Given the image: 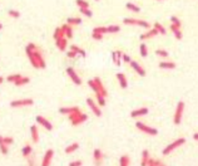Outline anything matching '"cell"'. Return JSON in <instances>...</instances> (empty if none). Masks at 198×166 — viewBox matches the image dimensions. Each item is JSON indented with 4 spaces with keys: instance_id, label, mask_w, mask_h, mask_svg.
<instances>
[{
    "instance_id": "1",
    "label": "cell",
    "mask_w": 198,
    "mask_h": 166,
    "mask_svg": "<svg viewBox=\"0 0 198 166\" xmlns=\"http://www.w3.org/2000/svg\"><path fill=\"white\" fill-rule=\"evenodd\" d=\"M123 23L127 24V25H139L145 29H151V24L145 22V20H141V19H134V18H124Z\"/></svg>"
},
{
    "instance_id": "2",
    "label": "cell",
    "mask_w": 198,
    "mask_h": 166,
    "mask_svg": "<svg viewBox=\"0 0 198 166\" xmlns=\"http://www.w3.org/2000/svg\"><path fill=\"white\" fill-rule=\"evenodd\" d=\"M186 142V138H183V137H180V138H178V140H176V141H173L172 144H169L168 146H166L163 148V155H168V154H171L172 151H174L177 147H179V146H182L183 144Z\"/></svg>"
},
{
    "instance_id": "3",
    "label": "cell",
    "mask_w": 198,
    "mask_h": 166,
    "mask_svg": "<svg viewBox=\"0 0 198 166\" xmlns=\"http://www.w3.org/2000/svg\"><path fill=\"white\" fill-rule=\"evenodd\" d=\"M183 111H184V102L179 101L177 103V107H176L174 116H173V122H174V125L180 123V121H182V116H183Z\"/></svg>"
},
{
    "instance_id": "4",
    "label": "cell",
    "mask_w": 198,
    "mask_h": 166,
    "mask_svg": "<svg viewBox=\"0 0 198 166\" xmlns=\"http://www.w3.org/2000/svg\"><path fill=\"white\" fill-rule=\"evenodd\" d=\"M136 127H137L139 131H142V132H144V134H148V135H151V136H155L157 134H158V131H157V128L151 127V126H147L145 123H143V122H139V121L136 123Z\"/></svg>"
},
{
    "instance_id": "5",
    "label": "cell",
    "mask_w": 198,
    "mask_h": 166,
    "mask_svg": "<svg viewBox=\"0 0 198 166\" xmlns=\"http://www.w3.org/2000/svg\"><path fill=\"white\" fill-rule=\"evenodd\" d=\"M34 103L31 98H24V99H15V101L10 102V106L16 108V107H24V106H31Z\"/></svg>"
},
{
    "instance_id": "6",
    "label": "cell",
    "mask_w": 198,
    "mask_h": 166,
    "mask_svg": "<svg viewBox=\"0 0 198 166\" xmlns=\"http://www.w3.org/2000/svg\"><path fill=\"white\" fill-rule=\"evenodd\" d=\"M67 74L69 76V78L74 82V85H77V86H80V85H81V79H80V77L77 74V72L74 71V68L68 67V68H67Z\"/></svg>"
},
{
    "instance_id": "7",
    "label": "cell",
    "mask_w": 198,
    "mask_h": 166,
    "mask_svg": "<svg viewBox=\"0 0 198 166\" xmlns=\"http://www.w3.org/2000/svg\"><path fill=\"white\" fill-rule=\"evenodd\" d=\"M87 105H88V107L92 110V112L97 116V117H101V116H102V111H101V108H99V106L93 101L92 98H87Z\"/></svg>"
},
{
    "instance_id": "8",
    "label": "cell",
    "mask_w": 198,
    "mask_h": 166,
    "mask_svg": "<svg viewBox=\"0 0 198 166\" xmlns=\"http://www.w3.org/2000/svg\"><path fill=\"white\" fill-rule=\"evenodd\" d=\"M33 54H34V58H35V61H37V62H38V64H39V68L44 69V68L46 67V63H45V59L43 58V55L40 54V52L38 51V48H37V49H34V51H33Z\"/></svg>"
},
{
    "instance_id": "9",
    "label": "cell",
    "mask_w": 198,
    "mask_h": 166,
    "mask_svg": "<svg viewBox=\"0 0 198 166\" xmlns=\"http://www.w3.org/2000/svg\"><path fill=\"white\" fill-rule=\"evenodd\" d=\"M53 156H54V150H52V148H49V150L45 152L44 157H43L42 166H50L52 160H53Z\"/></svg>"
},
{
    "instance_id": "10",
    "label": "cell",
    "mask_w": 198,
    "mask_h": 166,
    "mask_svg": "<svg viewBox=\"0 0 198 166\" xmlns=\"http://www.w3.org/2000/svg\"><path fill=\"white\" fill-rule=\"evenodd\" d=\"M37 122L39 123V125H42V126L44 127V128H46V130H49V131H52L53 130V125L49 122L45 117H43V116H37Z\"/></svg>"
},
{
    "instance_id": "11",
    "label": "cell",
    "mask_w": 198,
    "mask_h": 166,
    "mask_svg": "<svg viewBox=\"0 0 198 166\" xmlns=\"http://www.w3.org/2000/svg\"><path fill=\"white\" fill-rule=\"evenodd\" d=\"M148 112H149V110H148L147 107H142V108H138V110L132 111L130 112V117L137 118V117H141V116H145Z\"/></svg>"
},
{
    "instance_id": "12",
    "label": "cell",
    "mask_w": 198,
    "mask_h": 166,
    "mask_svg": "<svg viewBox=\"0 0 198 166\" xmlns=\"http://www.w3.org/2000/svg\"><path fill=\"white\" fill-rule=\"evenodd\" d=\"M93 81L95 82V85H97V87H98V89H99V93H101V95H103L104 97H107V96H108V92H107L105 87L103 86V83H102L101 78H99V77H94V78H93Z\"/></svg>"
},
{
    "instance_id": "13",
    "label": "cell",
    "mask_w": 198,
    "mask_h": 166,
    "mask_svg": "<svg viewBox=\"0 0 198 166\" xmlns=\"http://www.w3.org/2000/svg\"><path fill=\"white\" fill-rule=\"evenodd\" d=\"M129 64H130V67L133 68L141 77H144V76H145V71H144V68L142 67V65H139V63H137V62H134V61H132Z\"/></svg>"
},
{
    "instance_id": "14",
    "label": "cell",
    "mask_w": 198,
    "mask_h": 166,
    "mask_svg": "<svg viewBox=\"0 0 198 166\" xmlns=\"http://www.w3.org/2000/svg\"><path fill=\"white\" fill-rule=\"evenodd\" d=\"M157 34H159V33L157 32V29L152 28V29L148 30L147 33H143V34H141V35H139V38H141V40H145V39H151L153 37H155Z\"/></svg>"
},
{
    "instance_id": "15",
    "label": "cell",
    "mask_w": 198,
    "mask_h": 166,
    "mask_svg": "<svg viewBox=\"0 0 198 166\" xmlns=\"http://www.w3.org/2000/svg\"><path fill=\"white\" fill-rule=\"evenodd\" d=\"M122 57H123V53L120 52V51H114L113 53H112V59H113V63L115 64V65H120L122 63Z\"/></svg>"
},
{
    "instance_id": "16",
    "label": "cell",
    "mask_w": 198,
    "mask_h": 166,
    "mask_svg": "<svg viewBox=\"0 0 198 166\" xmlns=\"http://www.w3.org/2000/svg\"><path fill=\"white\" fill-rule=\"evenodd\" d=\"M77 111H80L78 106H73V107H62V108L59 110V113L62 115H70L73 112H77Z\"/></svg>"
},
{
    "instance_id": "17",
    "label": "cell",
    "mask_w": 198,
    "mask_h": 166,
    "mask_svg": "<svg viewBox=\"0 0 198 166\" xmlns=\"http://www.w3.org/2000/svg\"><path fill=\"white\" fill-rule=\"evenodd\" d=\"M115 76H117V79L119 81V86L122 88H127L128 87V81H127V77L124 76V74H123V73H117Z\"/></svg>"
},
{
    "instance_id": "18",
    "label": "cell",
    "mask_w": 198,
    "mask_h": 166,
    "mask_svg": "<svg viewBox=\"0 0 198 166\" xmlns=\"http://www.w3.org/2000/svg\"><path fill=\"white\" fill-rule=\"evenodd\" d=\"M67 39L65 38H60V39H56L55 40V45H56V48L59 49V51H62V52H64L65 49H67Z\"/></svg>"
},
{
    "instance_id": "19",
    "label": "cell",
    "mask_w": 198,
    "mask_h": 166,
    "mask_svg": "<svg viewBox=\"0 0 198 166\" xmlns=\"http://www.w3.org/2000/svg\"><path fill=\"white\" fill-rule=\"evenodd\" d=\"M30 134H31V140L33 142H39V131L35 125H33L30 127Z\"/></svg>"
},
{
    "instance_id": "20",
    "label": "cell",
    "mask_w": 198,
    "mask_h": 166,
    "mask_svg": "<svg viewBox=\"0 0 198 166\" xmlns=\"http://www.w3.org/2000/svg\"><path fill=\"white\" fill-rule=\"evenodd\" d=\"M87 120H88V116H87L85 113H80L79 117H77L74 121H72V125H73V126H78V125L84 123Z\"/></svg>"
},
{
    "instance_id": "21",
    "label": "cell",
    "mask_w": 198,
    "mask_h": 166,
    "mask_svg": "<svg viewBox=\"0 0 198 166\" xmlns=\"http://www.w3.org/2000/svg\"><path fill=\"white\" fill-rule=\"evenodd\" d=\"M171 30L173 32V34H174V37H176V39H178V40H180L183 38V34H182V32H180V28H178V27H176V25H173V24H171Z\"/></svg>"
},
{
    "instance_id": "22",
    "label": "cell",
    "mask_w": 198,
    "mask_h": 166,
    "mask_svg": "<svg viewBox=\"0 0 198 166\" xmlns=\"http://www.w3.org/2000/svg\"><path fill=\"white\" fill-rule=\"evenodd\" d=\"M62 28V30L65 33V37L67 38H73V29H72V27L69 25V24H64V25H62L60 27Z\"/></svg>"
},
{
    "instance_id": "23",
    "label": "cell",
    "mask_w": 198,
    "mask_h": 166,
    "mask_svg": "<svg viewBox=\"0 0 198 166\" xmlns=\"http://www.w3.org/2000/svg\"><path fill=\"white\" fill-rule=\"evenodd\" d=\"M159 68L161 69H174L176 68V63L174 62H161L159 63Z\"/></svg>"
},
{
    "instance_id": "24",
    "label": "cell",
    "mask_w": 198,
    "mask_h": 166,
    "mask_svg": "<svg viewBox=\"0 0 198 166\" xmlns=\"http://www.w3.org/2000/svg\"><path fill=\"white\" fill-rule=\"evenodd\" d=\"M70 51L75 52L77 54L81 55V57H83V58H85V57H87V53H85V51H84L83 48H79L78 45H72V47H70Z\"/></svg>"
},
{
    "instance_id": "25",
    "label": "cell",
    "mask_w": 198,
    "mask_h": 166,
    "mask_svg": "<svg viewBox=\"0 0 198 166\" xmlns=\"http://www.w3.org/2000/svg\"><path fill=\"white\" fill-rule=\"evenodd\" d=\"M93 157H94V161H95L97 164H99V162L102 161V159H103V154H102V151L99 150V148H95L94 152H93Z\"/></svg>"
},
{
    "instance_id": "26",
    "label": "cell",
    "mask_w": 198,
    "mask_h": 166,
    "mask_svg": "<svg viewBox=\"0 0 198 166\" xmlns=\"http://www.w3.org/2000/svg\"><path fill=\"white\" fill-rule=\"evenodd\" d=\"M64 35H65V33H64V32L62 30V28H60V27H56V28H55V30H54V34H53L54 39L56 40V39L64 38Z\"/></svg>"
},
{
    "instance_id": "27",
    "label": "cell",
    "mask_w": 198,
    "mask_h": 166,
    "mask_svg": "<svg viewBox=\"0 0 198 166\" xmlns=\"http://www.w3.org/2000/svg\"><path fill=\"white\" fill-rule=\"evenodd\" d=\"M78 148H79V144L74 142V144H72V145H69V146L65 147V154H72V152H74V151H77Z\"/></svg>"
},
{
    "instance_id": "28",
    "label": "cell",
    "mask_w": 198,
    "mask_h": 166,
    "mask_svg": "<svg viewBox=\"0 0 198 166\" xmlns=\"http://www.w3.org/2000/svg\"><path fill=\"white\" fill-rule=\"evenodd\" d=\"M154 29H157V32L159 33V34H162V35H164V34H167V30H166V28H164L161 23H158V22H155L154 23Z\"/></svg>"
},
{
    "instance_id": "29",
    "label": "cell",
    "mask_w": 198,
    "mask_h": 166,
    "mask_svg": "<svg viewBox=\"0 0 198 166\" xmlns=\"http://www.w3.org/2000/svg\"><path fill=\"white\" fill-rule=\"evenodd\" d=\"M126 8H127V9H129L130 12H133V13H139V12H141V8L137 6L134 3H127Z\"/></svg>"
},
{
    "instance_id": "30",
    "label": "cell",
    "mask_w": 198,
    "mask_h": 166,
    "mask_svg": "<svg viewBox=\"0 0 198 166\" xmlns=\"http://www.w3.org/2000/svg\"><path fill=\"white\" fill-rule=\"evenodd\" d=\"M148 161H149V152H148V150H143L142 152V166H147Z\"/></svg>"
},
{
    "instance_id": "31",
    "label": "cell",
    "mask_w": 198,
    "mask_h": 166,
    "mask_svg": "<svg viewBox=\"0 0 198 166\" xmlns=\"http://www.w3.org/2000/svg\"><path fill=\"white\" fill-rule=\"evenodd\" d=\"M31 151H33L31 146H30V145H25V146L23 147L21 154H23V156H24V157H29V156H30V154H31Z\"/></svg>"
},
{
    "instance_id": "32",
    "label": "cell",
    "mask_w": 198,
    "mask_h": 166,
    "mask_svg": "<svg viewBox=\"0 0 198 166\" xmlns=\"http://www.w3.org/2000/svg\"><path fill=\"white\" fill-rule=\"evenodd\" d=\"M29 82H30V78H29V77H24V76H23L20 79L16 81V82L14 83V85L19 87V86H24V85H27V83H29Z\"/></svg>"
},
{
    "instance_id": "33",
    "label": "cell",
    "mask_w": 198,
    "mask_h": 166,
    "mask_svg": "<svg viewBox=\"0 0 198 166\" xmlns=\"http://www.w3.org/2000/svg\"><path fill=\"white\" fill-rule=\"evenodd\" d=\"M4 137L0 136V152H2L3 155H6L8 154V145L4 144Z\"/></svg>"
},
{
    "instance_id": "34",
    "label": "cell",
    "mask_w": 198,
    "mask_h": 166,
    "mask_svg": "<svg viewBox=\"0 0 198 166\" xmlns=\"http://www.w3.org/2000/svg\"><path fill=\"white\" fill-rule=\"evenodd\" d=\"M23 76L21 74H19V73H16V74H11V76H8V82H10V83H15L18 79H20Z\"/></svg>"
},
{
    "instance_id": "35",
    "label": "cell",
    "mask_w": 198,
    "mask_h": 166,
    "mask_svg": "<svg viewBox=\"0 0 198 166\" xmlns=\"http://www.w3.org/2000/svg\"><path fill=\"white\" fill-rule=\"evenodd\" d=\"M80 23H81L80 18H68L67 19V24H69V25H78Z\"/></svg>"
},
{
    "instance_id": "36",
    "label": "cell",
    "mask_w": 198,
    "mask_h": 166,
    "mask_svg": "<svg viewBox=\"0 0 198 166\" xmlns=\"http://www.w3.org/2000/svg\"><path fill=\"white\" fill-rule=\"evenodd\" d=\"M119 166H129V157L127 155H123L119 159Z\"/></svg>"
},
{
    "instance_id": "37",
    "label": "cell",
    "mask_w": 198,
    "mask_h": 166,
    "mask_svg": "<svg viewBox=\"0 0 198 166\" xmlns=\"http://www.w3.org/2000/svg\"><path fill=\"white\" fill-rule=\"evenodd\" d=\"M93 33H99V34L104 35V34H107V33H108V29H107V27H95V28L93 29Z\"/></svg>"
},
{
    "instance_id": "38",
    "label": "cell",
    "mask_w": 198,
    "mask_h": 166,
    "mask_svg": "<svg viewBox=\"0 0 198 166\" xmlns=\"http://www.w3.org/2000/svg\"><path fill=\"white\" fill-rule=\"evenodd\" d=\"M139 53H141L142 57H147L148 55V48L144 43H142L141 45H139Z\"/></svg>"
},
{
    "instance_id": "39",
    "label": "cell",
    "mask_w": 198,
    "mask_h": 166,
    "mask_svg": "<svg viewBox=\"0 0 198 166\" xmlns=\"http://www.w3.org/2000/svg\"><path fill=\"white\" fill-rule=\"evenodd\" d=\"M95 97H97V101L99 103V106H105V97L101 93H95Z\"/></svg>"
},
{
    "instance_id": "40",
    "label": "cell",
    "mask_w": 198,
    "mask_h": 166,
    "mask_svg": "<svg viewBox=\"0 0 198 166\" xmlns=\"http://www.w3.org/2000/svg\"><path fill=\"white\" fill-rule=\"evenodd\" d=\"M171 23L173 24V25L178 27V28H180V25H182V23H180V20L177 18L176 15H172V16H171Z\"/></svg>"
},
{
    "instance_id": "41",
    "label": "cell",
    "mask_w": 198,
    "mask_h": 166,
    "mask_svg": "<svg viewBox=\"0 0 198 166\" xmlns=\"http://www.w3.org/2000/svg\"><path fill=\"white\" fill-rule=\"evenodd\" d=\"M77 5L79 6V9H84V8H89V3L85 0H77Z\"/></svg>"
},
{
    "instance_id": "42",
    "label": "cell",
    "mask_w": 198,
    "mask_h": 166,
    "mask_svg": "<svg viewBox=\"0 0 198 166\" xmlns=\"http://www.w3.org/2000/svg\"><path fill=\"white\" fill-rule=\"evenodd\" d=\"M155 54L158 57H162V58H167L169 55V53L167 51H164V49H157L155 51Z\"/></svg>"
},
{
    "instance_id": "43",
    "label": "cell",
    "mask_w": 198,
    "mask_h": 166,
    "mask_svg": "<svg viewBox=\"0 0 198 166\" xmlns=\"http://www.w3.org/2000/svg\"><path fill=\"white\" fill-rule=\"evenodd\" d=\"M107 29H108V33H118V32L120 30V27H119V25H115V24H113V25L107 27Z\"/></svg>"
},
{
    "instance_id": "44",
    "label": "cell",
    "mask_w": 198,
    "mask_h": 166,
    "mask_svg": "<svg viewBox=\"0 0 198 166\" xmlns=\"http://www.w3.org/2000/svg\"><path fill=\"white\" fill-rule=\"evenodd\" d=\"M88 86L92 88L95 93H99V89H98V87H97V85H95V82L93 81V79H90V81H88Z\"/></svg>"
},
{
    "instance_id": "45",
    "label": "cell",
    "mask_w": 198,
    "mask_h": 166,
    "mask_svg": "<svg viewBox=\"0 0 198 166\" xmlns=\"http://www.w3.org/2000/svg\"><path fill=\"white\" fill-rule=\"evenodd\" d=\"M8 14H9L11 18H15V19H18L19 16H20V13L18 10H14V9H10L9 12H8Z\"/></svg>"
},
{
    "instance_id": "46",
    "label": "cell",
    "mask_w": 198,
    "mask_h": 166,
    "mask_svg": "<svg viewBox=\"0 0 198 166\" xmlns=\"http://www.w3.org/2000/svg\"><path fill=\"white\" fill-rule=\"evenodd\" d=\"M79 10H80V13H83V14H84L85 16H89V18H90V16L93 15L92 10H90L89 8H84V9H79Z\"/></svg>"
},
{
    "instance_id": "47",
    "label": "cell",
    "mask_w": 198,
    "mask_h": 166,
    "mask_svg": "<svg viewBox=\"0 0 198 166\" xmlns=\"http://www.w3.org/2000/svg\"><path fill=\"white\" fill-rule=\"evenodd\" d=\"M80 113H81L80 111H77V112H73V113H70V115H69V121H74L77 117H79Z\"/></svg>"
},
{
    "instance_id": "48",
    "label": "cell",
    "mask_w": 198,
    "mask_h": 166,
    "mask_svg": "<svg viewBox=\"0 0 198 166\" xmlns=\"http://www.w3.org/2000/svg\"><path fill=\"white\" fill-rule=\"evenodd\" d=\"M92 38L94 39V40H102L103 39V35L102 34H99V33H93V34H92Z\"/></svg>"
},
{
    "instance_id": "49",
    "label": "cell",
    "mask_w": 198,
    "mask_h": 166,
    "mask_svg": "<svg viewBox=\"0 0 198 166\" xmlns=\"http://www.w3.org/2000/svg\"><path fill=\"white\" fill-rule=\"evenodd\" d=\"M3 140H4V144L5 145H11L14 142V138L13 137H4Z\"/></svg>"
},
{
    "instance_id": "50",
    "label": "cell",
    "mask_w": 198,
    "mask_h": 166,
    "mask_svg": "<svg viewBox=\"0 0 198 166\" xmlns=\"http://www.w3.org/2000/svg\"><path fill=\"white\" fill-rule=\"evenodd\" d=\"M122 61H123V62H126V63H130V62H132V58H130L129 55H127V54H124V53H123Z\"/></svg>"
},
{
    "instance_id": "51",
    "label": "cell",
    "mask_w": 198,
    "mask_h": 166,
    "mask_svg": "<svg viewBox=\"0 0 198 166\" xmlns=\"http://www.w3.org/2000/svg\"><path fill=\"white\" fill-rule=\"evenodd\" d=\"M83 165V162H81L80 160H78V161H72L70 164H69V166H81Z\"/></svg>"
},
{
    "instance_id": "52",
    "label": "cell",
    "mask_w": 198,
    "mask_h": 166,
    "mask_svg": "<svg viewBox=\"0 0 198 166\" xmlns=\"http://www.w3.org/2000/svg\"><path fill=\"white\" fill-rule=\"evenodd\" d=\"M77 55H78V54H77L75 52H73V51H69V52L67 53V57H68V58H75Z\"/></svg>"
},
{
    "instance_id": "53",
    "label": "cell",
    "mask_w": 198,
    "mask_h": 166,
    "mask_svg": "<svg viewBox=\"0 0 198 166\" xmlns=\"http://www.w3.org/2000/svg\"><path fill=\"white\" fill-rule=\"evenodd\" d=\"M147 166H157V165H155V160H153V159H149V161H148Z\"/></svg>"
},
{
    "instance_id": "54",
    "label": "cell",
    "mask_w": 198,
    "mask_h": 166,
    "mask_svg": "<svg viewBox=\"0 0 198 166\" xmlns=\"http://www.w3.org/2000/svg\"><path fill=\"white\" fill-rule=\"evenodd\" d=\"M155 165H157V166H166L162 161H155Z\"/></svg>"
},
{
    "instance_id": "55",
    "label": "cell",
    "mask_w": 198,
    "mask_h": 166,
    "mask_svg": "<svg viewBox=\"0 0 198 166\" xmlns=\"http://www.w3.org/2000/svg\"><path fill=\"white\" fill-rule=\"evenodd\" d=\"M193 138H194L196 141H198V132H197V134H194V135H193Z\"/></svg>"
},
{
    "instance_id": "56",
    "label": "cell",
    "mask_w": 198,
    "mask_h": 166,
    "mask_svg": "<svg viewBox=\"0 0 198 166\" xmlns=\"http://www.w3.org/2000/svg\"><path fill=\"white\" fill-rule=\"evenodd\" d=\"M3 81H4V78H3L2 76H0V85H2V83H3Z\"/></svg>"
},
{
    "instance_id": "57",
    "label": "cell",
    "mask_w": 198,
    "mask_h": 166,
    "mask_svg": "<svg viewBox=\"0 0 198 166\" xmlns=\"http://www.w3.org/2000/svg\"><path fill=\"white\" fill-rule=\"evenodd\" d=\"M29 164H30V165H29V166H34V164H33V161H31V160H30V161H29Z\"/></svg>"
},
{
    "instance_id": "58",
    "label": "cell",
    "mask_w": 198,
    "mask_h": 166,
    "mask_svg": "<svg viewBox=\"0 0 198 166\" xmlns=\"http://www.w3.org/2000/svg\"><path fill=\"white\" fill-rule=\"evenodd\" d=\"M2 28H3V24H2V23H0V29H2Z\"/></svg>"
},
{
    "instance_id": "59",
    "label": "cell",
    "mask_w": 198,
    "mask_h": 166,
    "mask_svg": "<svg viewBox=\"0 0 198 166\" xmlns=\"http://www.w3.org/2000/svg\"><path fill=\"white\" fill-rule=\"evenodd\" d=\"M95 2H98V0H95Z\"/></svg>"
}]
</instances>
